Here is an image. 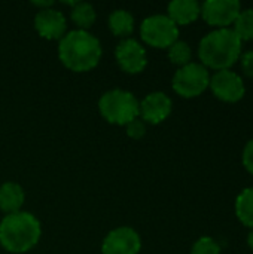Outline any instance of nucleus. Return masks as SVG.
I'll list each match as a JSON object with an SVG mask.
<instances>
[{"instance_id": "obj_19", "label": "nucleus", "mask_w": 253, "mask_h": 254, "mask_svg": "<svg viewBox=\"0 0 253 254\" xmlns=\"http://www.w3.org/2000/svg\"><path fill=\"white\" fill-rule=\"evenodd\" d=\"M191 58H192V49L183 40H176L169 48V60L173 64L179 65V67H183V65L189 64L191 63Z\"/></svg>"}, {"instance_id": "obj_12", "label": "nucleus", "mask_w": 253, "mask_h": 254, "mask_svg": "<svg viewBox=\"0 0 253 254\" xmlns=\"http://www.w3.org/2000/svg\"><path fill=\"white\" fill-rule=\"evenodd\" d=\"M34 28L43 39H61L66 34L67 28L66 16L63 15V12L52 7L40 9L34 16Z\"/></svg>"}, {"instance_id": "obj_18", "label": "nucleus", "mask_w": 253, "mask_h": 254, "mask_svg": "<svg viewBox=\"0 0 253 254\" xmlns=\"http://www.w3.org/2000/svg\"><path fill=\"white\" fill-rule=\"evenodd\" d=\"M233 30L234 33L239 36V39L242 42H249L253 40V9L252 7H246L242 9L239 16L236 18L234 24H233Z\"/></svg>"}, {"instance_id": "obj_6", "label": "nucleus", "mask_w": 253, "mask_h": 254, "mask_svg": "<svg viewBox=\"0 0 253 254\" xmlns=\"http://www.w3.org/2000/svg\"><path fill=\"white\" fill-rule=\"evenodd\" d=\"M140 36L149 46L169 49L179 40V27L167 15H151L142 21Z\"/></svg>"}, {"instance_id": "obj_4", "label": "nucleus", "mask_w": 253, "mask_h": 254, "mask_svg": "<svg viewBox=\"0 0 253 254\" xmlns=\"http://www.w3.org/2000/svg\"><path fill=\"white\" fill-rule=\"evenodd\" d=\"M98 110L109 124L127 125L139 118V100L130 91L112 89L100 97Z\"/></svg>"}, {"instance_id": "obj_5", "label": "nucleus", "mask_w": 253, "mask_h": 254, "mask_svg": "<svg viewBox=\"0 0 253 254\" xmlns=\"http://www.w3.org/2000/svg\"><path fill=\"white\" fill-rule=\"evenodd\" d=\"M210 83V73L201 63H189L179 67L173 76V91L183 98H195L201 95Z\"/></svg>"}, {"instance_id": "obj_15", "label": "nucleus", "mask_w": 253, "mask_h": 254, "mask_svg": "<svg viewBox=\"0 0 253 254\" xmlns=\"http://www.w3.org/2000/svg\"><path fill=\"white\" fill-rule=\"evenodd\" d=\"M234 210L239 222L243 226L253 229V188H246L239 193Z\"/></svg>"}, {"instance_id": "obj_9", "label": "nucleus", "mask_w": 253, "mask_h": 254, "mask_svg": "<svg viewBox=\"0 0 253 254\" xmlns=\"http://www.w3.org/2000/svg\"><path fill=\"white\" fill-rule=\"evenodd\" d=\"M140 249V235L128 226H121L110 231L101 244L103 254H139Z\"/></svg>"}, {"instance_id": "obj_13", "label": "nucleus", "mask_w": 253, "mask_h": 254, "mask_svg": "<svg viewBox=\"0 0 253 254\" xmlns=\"http://www.w3.org/2000/svg\"><path fill=\"white\" fill-rule=\"evenodd\" d=\"M167 16L177 27L192 24L201 16V4L195 0H173L167 6Z\"/></svg>"}, {"instance_id": "obj_2", "label": "nucleus", "mask_w": 253, "mask_h": 254, "mask_svg": "<svg viewBox=\"0 0 253 254\" xmlns=\"http://www.w3.org/2000/svg\"><path fill=\"white\" fill-rule=\"evenodd\" d=\"M243 42L233 28H216L207 33L198 45V58L209 70H230L242 55Z\"/></svg>"}, {"instance_id": "obj_17", "label": "nucleus", "mask_w": 253, "mask_h": 254, "mask_svg": "<svg viewBox=\"0 0 253 254\" xmlns=\"http://www.w3.org/2000/svg\"><path fill=\"white\" fill-rule=\"evenodd\" d=\"M70 18L79 27V30H86L88 31V28L94 24V21L97 18V13H95V9H94V6L91 3L76 1L75 6L72 7Z\"/></svg>"}, {"instance_id": "obj_24", "label": "nucleus", "mask_w": 253, "mask_h": 254, "mask_svg": "<svg viewBox=\"0 0 253 254\" xmlns=\"http://www.w3.org/2000/svg\"><path fill=\"white\" fill-rule=\"evenodd\" d=\"M33 4L37 6V7H45V9H48V7H51V6L54 4V1H33Z\"/></svg>"}, {"instance_id": "obj_21", "label": "nucleus", "mask_w": 253, "mask_h": 254, "mask_svg": "<svg viewBox=\"0 0 253 254\" xmlns=\"http://www.w3.org/2000/svg\"><path fill=\"white\" fill-rule=\"evenodd\" d=\"M125 127H127V135L133 140H139V138L145 137V134H146V124L139 118L131 121Z\"/></svg>"}, {"instance_id": "obj_11", "label": "nucleus", "mask_w": 253, "mask_h": 254, "mask_svg": "<svg viewBox=\"0 0 253 254\" xmlns=\"http://www.w3.org/2000/svg\"><path fill=\"white\" fill-rule=\"evenodd\" d=\"M171 98L161 91L151 92L142 101H139V116L145 124H161L171 115Z\"/></svg>"}, {"instance_id": "obj_20", "label": "nucleus", "mask_w": 253, "mask_h": 254, "mask_svg": "<svg viewBox=\"0 0 253 254\" xmlns=\"http://www.w3.org/2000/svg\"><path fill=\"white\" fill-rule=\"evenodd\" d=\"M222 249L219 246L218 241H215L210 237H201L198 238L192 249H191V254H221Z\"/></svg>"}, {"instance_id": "obj_10", "label": "nucleus", "mask_w": 253, "mask_h": 254, "mask_svg": "<svg viewBox=\"0 0 253 254\" xmlns=\"http://www.w3.org/2000/svg\"><path fill=\"white\" fill-rule=\"evenodd\" d=\"M115 58L119 67L130 74H137L148 65L145 48L134 39L121 40L115 49Z\"/></svg>"}, {"instance_id": "obj_22", "label": "nucleus", "mask_w": 253, "mask_h": 254, "mask_svg": "<svg viewBox=\"0 0 253 254\" xmlns=\"http://www.w3.org/2000/svg\"><path fill=\"white\" fill-rule=\"evenodd\" d=\"M239 61H240V67H242L243 74H245L246 77L253 79V51L242 52Z\"/></svg>"}, {"instance_id": "obj_3", "label": "nucleus", "mask_w": 253, "mask_h": 254, "mask_svg": "<svg viewBox=\"0 0 253 254\" xmlns=\"http://www.w3.org/2000/svg\"><path fill=\"white\" fill-rule=\"evenodd\" d=\"M40 222L28 211L6 214L0 222V246L13 254L31 250L40 240Z\"/></svg>"}, {"instance_id": "obj_23", "label": "nucleus", "mask_w": 253, "mask_h": 254, "mask_svg": "<svg viewBox=\"0 0 253 254\" xmlns=\"http://www.w3.org/2000/svg\"><path fill=\"white\" fill-rule=\"evenodd\" d=\"M242 162H243V167L246 168V171L253 176V138L246 143V146L243 149Z\"/></svg>"}, {"instance_id": "obj_25", "label": "nucleus", "mask_w": 253, "mask_h": 254, "mask_svg": "<svg viewBox=\"0 0 253 254\" xmlns=\"http://www.w3.org/2000/svg\"><path fill=\"white\" fill-rule=\"evenodd\" d=\"M248 246H249V249L253 252V229H251V232L248 235Z\"/></svg>"}, {"instance_id": "obj_1", "label": "nucleus", "mask_w": 253, "mask_h": 254, "mask_svg": "<svg viewBox=\"0 0 253 254\" xmlns=\"http://www.w3.org/2000/svg\"><path fill=\"white\" fill-rule=\"evenodd\" d=\"M103 49L100 40L86 30H73L60 39L58 58L72 71H89L100 63Z\"/></svg>"}, {"instance_id": "obj_14", "label": "nucleus", "mask_w": 253, "mask_h": 254, "mask_svg": "<svg viewBox=\"0 0 253 254\" xmlns=\"http://www.w3.org/2000/svg\"><path fill=\"white\" fill-rule=\"evenodd\" d=\"M25 201L24 189L13 182H6L0 186V210L6 214L21 211Z\"/></svg>"}, {"instance_id": "obj_16", "label": "nucleus", "mask_w": 253, "mask_h": 254, "mask_svg": "<svg viewBox=\"0 0 253 254\" xmlns=\"http://www.w3.org/2000/svg\"><path fill=\"white\" fill-rule=\"evenodd\" d=\"M109 28L118 37H125L134 30V18L125 9H115L109 16Z\"/></svg>"}, {"instance_id": "obj_8", "label": "nucleus", "mask_w": 253, "mask_h": 254, "mask_svg": "<svg viewBox=\"0 0 253 254\" xmlns=\"http://www.w3.org/2000/svg\"><path fill=\"white\" fill-rule=\"evenodd\" d=\"M242 9L239 0H207L201 4V16L215 30L231 28Z\"/></svg>"}, {"instance_id": "obj_7", "label": "nucleus", "mask_w": 253, "mask_h": 254, "mask_svg": "<svg viewBox=\"0 0 253 254\" xmlns=\"http://www.w3.org/2000/svg\"><path fill=\"white\" fill-rule=\"evenodd\" d=\"M209 88L213 95L224 103H237L246 94L243 77L231 68L215 71L210 76Z\"/></svg>"}]
</instances>
